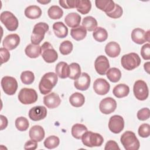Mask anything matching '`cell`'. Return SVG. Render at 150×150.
Instances as JSON below:
<instances>
[{
	"instance_id": "4",
	"label": "cell",
	"mask_w": 150,
	"mask_h": 150,
	"mask_svg": "<svg viewBox=\"0 0 150 150\" xmlns=\"http://www.w3.org/2000/svg\"><path fill=\"white\" fill-rule=\"evenodd\" d=\"M81 139L83 145L88 147L100 146L104 142V138L101 135L88 131L82 135Z\"/></svg>"
},
{
	"instance_id": "26",
	"label": "cell",
	"mask_w": 150,
	"mask_h": 150,
	"mask_svg": "<svg viewBox=\"0 0 150 150\" xmlns=\"http://www.w3.org/2000/svg\"><path fill=\"white\" fill-rule=\"evenodd\" d=\"M42 10L40 7L36 5L28 6L25 10V15L29 19H35L40 17Z\"/></svg>"
},
{
	"instance_id": "40",
	"label": "cell",
	"mask_w": 150,
	"mask_h": 150,
	"mask_svg": "<svg viewBox=\"0 0 150 150\" xmlns=\"http://www.w3.org/2000/svg\"><path fill=\"white\" fill-rule=\"evenodd\" d=\"M73 45L69 40H64L60 45L59 50L63 55H67L70 54L73 50Z\"/></svg>"
},
{
	"instance_id": "6",
	"label": "cell",
	"mask_w": 150,
	"mask_h": 150,
	"mask_svg": "<svg viewBox=\"0 0 150 150\" xmlns=\"http://www.w3.org/2000/svg\"><path fill=\"white\" fill-rule=\"evenodd\" d=\"M1 22L9 31H15L17 29L19 22L17 18L9 11H4L0 16Z\"/></svg>"
},
{
	"instance_id": "31",
	"label": "cell",
	"mask_w": 150,
	"mask_h": 150,
	"mask_svg": "<svg viewBox=\"0 0 150 150\" xmlns=\"http://www.w3.org/2000/svg\"><path fill=\"white\" fill-rule=\"evenodd\" d=\"M77 11L83 15L88 13L91 8V3L88 0H77Z\"/></svg>"
},
{
	"instance_id": "3",
	"label": "cell",
	"mask_w": 150,
	"mask_h": 150,
	"mask_svg": "<svg viewBox=\"0 0 150 150\" xmlns=\"http://www.w3.org/2000/svg\"><path fill=\"white\" fill-rule=\"evenodd\" d=\"M49 29V25L45 22H39L36 23L33 29L31 35V42L33 45H39L43 40L45 35Z\"/></svg>"
},
{
	"instance_id": "15",
	"label": "cell",
	"mask_w": 150,
	"mask_h": 150,
	"mask_svg": "<svg viewBox=\"0 0 150 150\" xmlns=\"http://www.w3.org/2000/svg\"><path fill=\"white\" fill-rule=\"evenodd\" d=\"M29 117L31 120L38 121L44 119L47 115V109L44 106H35L29 111Z\"/></svg>"
},
{
	"instance_id": "41",
	"label": "cell",
	"mask_w": 150,
	"mask_h": 150,
	"mask_svg": "<svg viewBox=\"0 0 150 150\" xmlns=\"http://www.w3.org/2000/svg\"><path fill=\"white\" fill-rule=\"evenodd\" d=\"M21 80L24 84H30L34 81V74L31 71H24L21 74Z\"/></svg>"
},
{
	"instance_id": "36",
	"label": "cell",
	"mask_w": 150,
	"mask_h": 150,
	"mask_svg": "<svg viewBox=\"0 0 150 150\" xmlns=\"http://www.w3.org/2000/svg\"><path fill=\"white\" fill-rule=\"evenodd\" d=\"M47 14L49 18L52 19H59L63 16V11L59 6L52 5L49 8Z\"/></svg>"
},
{
	"instance_id": "34",
	"label": "cell",
	"mask_w": 150,
	"mask_h": 150,
	"mask_svg": "<svg viewBox=\"0 0 150 150\" xmlns=\"http://www.w3.org/2000/svg\"><path fill=\"white\" fill-rule=\"evenodd\" d=\"M94 39L98 42H103L108 38V33L107 30L102 27H97L93 33Z\"/></svg>"
},
{
	"instance_id": "14",
	"label": "cell",
	"mask_w": 150,
	"mask_h": 150,
	"mask_svg": "<svg viewBox=\"0 0 150 150\" xmlns=\"http://www.w3.org/2000/svg\"><path fill=\"white\" fill-rule=\"evenodd\" d=\"M96 71L100 75H104L110 68V63L108 59L104 55L97 57L94 62Z\"/></svg>"
},
{
	"instance_id": "45",
	"label": "cell",
	"mask_w": 150,
	"mask_h": 150,
	"mask_svg": "<svg viewBox=\"0 0 150 150\" xmlns=\"http://www.w3.org/2000/svg\"><path fill=\"white\" fill-rule=\"evenodd\" d=\"M59 2L60 6L65 9L76 8L77 0H60Z\"/></svg>"
},
{
	"instance_id": "38",
	"label": "cell",
	"mask_w": 150,
	"mask_h": 150,
	"mask_svg": "<svg viewBox=\"0 0 150 150\" xmlns=\"http://www.w3.org/2000/svg\"><path fill=\"white\" fill-rule=\"evenodd\" d=\"M60 143L59 138L54 135H51L46 138L44 141V145L47 149H53L58 146Z\"/></svg>"
},
{
	"instance_id": "12",
	"label": "cell",
	"mask_w": 150,
	"mask_h": 150,
	"mask_svg": "<svg viewBox=\"0 0 150 150\" xmlns=\"http://www.w3.org/2000/svg\"><path fill=\"white\" fill-rule=\"evenodd\" d=\"M124 127V120L119 115H114L110 117L108 122L109 129L114 134L121 132Z\"/></svg>"
},
{
	"instance_id": "46",
	"label": "cell",
	"mask_w": 150,
	"mask_h": 150,
	"mask_svg": "<svg viewBox=\"0 0 150 150\" xmlns=\"http://www.w3.org/2000/svg\"><path fill=\"white\" fill-rule=\"evenodd\" d=\"M141 54L144 60L150 59V45L149 43L142 46L141 49Z\"/></svg>"
},
{
	"instance_id": "13",
	"label": "cell",
	"mask_w": 150,
	"mask_h": 150,
	"mask_svg": "<svg viewBox=\"0 0 150 150\" xmlns=\"http://www.w3.org/2000/svg\"><path fill=\"white\" fill-rule=\"evenodd\" d=\"M117 108L116 101L111 97L103 98L100 103L99 109L104 114H110L113 112Z\"/></svg>"
},
{
	"instance_id": "50",
	"label": "cell",
	"mask_w": 150,
	"mask_h": 150,
	"mask_svg": "<svg viewBox=\"0 0 150 150\" xmlns=\"http://www.w3.org/2000/svg\"><path fill=\"white\" fill-rule=\"evenodd\" d=\"M0 118H1V130H3L6 128L8 122L6 117L3 115H0Z\"/></svg>"
},
{
	"instance_id": "16",
	"label": "cell",
	"mask_w": 150,
	"mask_h": 150,
	"mask_svg": "<svg viewBox=\"0 0 150 150\" xmlns=\"http://www.w3.org/2000/svg\"><path fill=\"white\" fill-rule=\"evenodd\" d=\"M110 88V85L108 81L102 78L96 79L93 83V89L96 93L103 96L108 93Z\"/></svg>"
},
{
	"instance_id": "5",
	"label": "cell",
	"mask_w": 150,
	"mask_h": 150,
	"mask_svg": "<svg viewBox=\"0 0 150 150\" xmlns=\"http://www.w3.org/2000/svg\"><path fill=\"white\" fill-rule=\"evenodd\" d=\"M141 58L135 53H129L122 56L121 63L122 66L127 70H132L138 67L141 63Z\"/></svg>"
},
{
	"instance_id": "7",
	"label": "cell",
	"mask_w": 150,
	"mask_h": 150,
	"mask_svg": "<svg viewBox=\"0 0 150 150\" xmlns=\"http://www.w3.org/2000/svg\"><path fill=\"white\" fill-rule=\"evenodd\" d=\"M18 100L23 104H31L38 100V94L33 88H23L19 92Z\"/></svg>"
},
{
	"instance_id": "2",
	"label": "cell",
	"mask_w": 150,
	"mask_h": 150,
	"mask_svg": "<svg viewBox=\"0 0 150 150\" xmlns=\"http://www.w3.org/2000/svg\"><path fill=\"white\" fill-rule=\"evenodd\" d=\"M121 142L126 150H138L139 148V141L134 132L127 131L121 136Z\"/></svg>"
},
{
	"instance_id": "27",
	"label": "cell",
	"mask_w": 150,
	"mask_h": 150,
	"mask_svg": "<svg viewBox=\"0 0 150 150\" xmlns=\"http://www.w3.org/2000/svg\"><path fill=\"white\" fill-rule=\"evenodd\" d=\"M129 93V87L125 84H118L115 86L112 90L113 94L117 98H123L128 95Z\"/></svg>"
},
{
	"instance_id": "21",
	"label": "cell",
	"mask_w": 150,
	"mask_h": 150,
	"mask_svg": "<svg viewBox=\"0 0 150 150\" xmlns=\"http://www.w3.org/2000/svg\"><path fill=\"white\" fill-rule=\"evenodd\" d=\"M121 52V47L119 44L115 42H108L105 46V52L110 57H116Z\"/></svg>"
},
{
	"instance_id": "8",
	"label": "cell",
	"mask_w": 150,
	"mask_h": 150,
	"mask_svg": "<svg viewBox=\"0 0 150 150\" xmlns=\"http://www.w3.org/2000/svg\"><path fill=\"white\" fill-rule=\"evenodd\" d=\"M41 55L43 60L48 63H54L58 59V54L48 42H45L41 46Z\"/></svg>"
},
{
	"instance_id": "25",
	"label": "cell",
	"mask_w": 150,
	"mask_h": 150,
	"mask_svg": "<svg viewBox=\"0 0 150 150\" xmlns=\"http://www.w3.org/2000/svg\"><path fill=\"white\" fill-rule=\"evenodd\" d=\"M95 4L97 8L106 13L110 12L115 8L114 2L111 0H96Z\"/></svg>"
},
{
	"instance_id": "37",
	"label": "cell",
	"mask_w": 150,
	"mask_h": 150,
	"mask_svg": "<svg viewBox=\"0 0 150 150\" xmlns=\"http://www.w3.org/2000/svg\"><path fill=\"white\" fill-rule=\"evenodd\" d=\"M70 74L69 77L72 80L77 79L81 75V68L77 63H72L69 65Z\"/></svg>"
},
{
	"instance_id": "17",
	"label": "cell",
	"mask_w": 150,
	"mask_h": 150,
	"mask_svg": "<svg viewBox=\"0 0 150 150\" xmlns=\"http://www.w3.org/2000/svg\"><path fill=\"white\" fill-rule=\"evenodd\" d=\"M91 79L90 76L85 72H83L81 74L80 76L74 82V86L75 88L77 90L81 91L87 90L90 84Z\"/></svg>"
},
{
	"instance_id": "32",
	"label": "cell",
	"mask_w": 150,
	"mask_h": 150,
	"mask_svg": "<svg viewBox=\"0 0 150 150\" xmlns=\"http://www.w3.org/2000/svg\"><path fill=\"white\" fill-rule=\"evenodd\" d=\"M87 131V127L81 124H75L71 128V135L76 139H80L82 135Z\"/></svg>"
},
{
	"instance_id": "39",
	"label": "cell",
	"mask_w": 150,
	"mask_h": 150,
	"mask_svg": "<svg viewBox=\"0 0 150 150\" xmlns=\"http://www.w3.org/2000/svg\"><path fill=\"white\" fill-rule=\"evenodd\" d=\"M29 125V121L25 117H19L15 120V127L19 131H25L27 130Z\"/></svg>"
},
{
	"instance_id": "18",
	"label": "cell",
	"mask_w": 150,
	"mask_h": 150,
	"mask_svg": "<svg viewBox=\"0 0 150 150\" xmlns=\"http://www.w3.org/2000/svg\"><path fill=\"white\" fill-rule=\"evenodd\" d=\"M20 43V38L16 33L7 35L2 41V45L4 48L11 50L15 49Z\"/></svg>"
},
{
	"instance_id": "9",
	"label": "cell",
	"mask_w": 150,
	"mask_h": 150,
	"mask_svg": "<svg viewBox=\"0 0 150 150\" xmlns=\"http://www.w3.org/2000/svg\"><path fill=\"white\" fill-rule=\"evenodd\" d=\"M133 92L137 99L141 101L146 100L149 95V90L146 83L142 80H137L133 87Z\"/></svg>"
},
{
	"instance_id": "10",
	"label": "cell",
	"mask_w": 150,
	"mask_h": 150,
	"mask_svg": "<svg viewBox=\"0 0 150 150\" xmlns=\"http://www.w3.org/2000/svg\"><path fill=\"white\" fill-rule=\"evenodd\" d=\"M1 84L4 92L9 96L13 95L18 89V82L14 77L11 76L2 77Z\"/></svg>"
},
{
	"instance_id": "49",
	"label": "cell",
	"mask_w": 150,
	"mask_h": 150,
	"mask_svg": "<svg viewBox=\"0 0 150 150\" xmlns=\"http://www.w3.org/2000/svg\"><path fill=\"white\" fill-rule=\"evenodd\" d=\"M38 146V144L37 142L35 141H33L32 139L28 141L24 145V149L26 150L31 149V150H34L37 148Z\"/></svg>"
},
{
	"instance_id": "20",
	"label": "cell",
	"mask_w": 150,
	"mask_h": 150,
	"mask_svg": "<svg viewBox=\"0 0 150 150\" xmlns=\"http://www.w3.org/2000/svg\"><path fill=\"white\" fill-rule=\"evenodd\" d=\"M45 131L40 125H36L32 127L29 132V135L31 139L36 142H40L45 137Z\"/></svg>"
},
{
	"instance_id": "28",
	"label": "cell",
	"mask_w": 150,
	"mask_h": 150,
	"mask_svg": "<svg viewBox=\"0 0 150 150\" xmlns=\"http://www.w3.org/2000/svg\"><path fill=\"white\" fill-rule=\"evenodd\" d=\"M70 35L76 40L79 41L84 39L87 35V30L83 26L72 28L70 30Z\"/></svg>"
},
{
	"instance_id": "29",
	"label": "cell",
	"mask_w": 150,
	"mask_h": 150,
	"mask_svg": "<svg viewBox=\"0 0 150 150\" xmlns=\"http://www.w3.org/2000/svg\"><path fill=\"white\" fill-rule=\"evenodd\" d=\"M25 52L26 56L32 59L37 58L41 54V47L39 45H33L32 43L28 45L25 49Z\"/></svg>"
},
{
	"instance_id": "43",
	"label": "cell",
	"mask_w": 150,
	"mask_h": 150,
	"mask_svg": "<svg viewBox=\"0 0 150 150\" xmlns=\"http://www.w3.org/2000/svg\"><path fill=\"white\" fill-rule=\"evenodd\" d=\"M138 132L141 137L148 138L150 135V125L146 123L141 124L138 128Z\"/></svg>"
},
{
	"instance_id": "33",
	"label": "cell",
	"mask_w": 150,
	"mask_h": 150,
	"mask_svg": "<svg viewBox=\"0 0 150 150\" xmlns=\"http://www.w3.org/2000/svg\"><path fill=\"white\" fill-rule=\"evenodd\" d=\"M82 26L89 32L94 31L97 26V22L96 19L91 16H88L83 19Z\"/></svg>"
},
{
	"instance_id": "23",
	"label": "cell",
	"mask_w": 150,
	"mask_h": 150,
	"mask_svg": "<svg viewBox=\"0 0 150 150\" xmlns=\"http://www.w3.org/2000/svg\"><path fill=\"white\" fill-rule=\"evenodd\" d=\"M55 71L57 76L60 79H66L69 77L70 74L69 65L66 62H60L56 64Z\"/></svg>"
},
{
	"instance_id": "11",
	"label": "cell",
	"mask_w": 150,
	"mask_h": 150,
	"mask_svg": "<svg viewBox=\"0 0 150 150\" xmlns=\"http://www.w3.org/2000/svg\"><path fill=\"white\" fill-rule=\"evenodd\" d=\"M149 30L145 32L141 28H135L131 32V39L132 41L138 45H142L146 42L150 41Z\"/></svg>"
},
{
	"instance_id": "30",
	"label": "cell",
	"mask_w": 150,
	"mask_h": 150,
	"mask_svg": "<svg viewBox=\"0 0 150 150\" xmlns=\"http://www.w3.org/2000/svg\"><path fill=\"white\" fill-rule=\"evenodd\" d=\"M85 101V98L83 94L76 92L71 94L69 98L70 104L74 107H81Z\"/></svg>"
},
{
	"instance_id": "35",
	"label": "cell",
	"mask_w": 150,
	"mask_h": 150,
	"mask_svg": "<svg viewBox=\"0 0 150 150\" xmlns=\"http://www.w3.org/2000/svg\"><path fill=\"white\" fill-rule=\"evenodd\" d=\"M106 75L107 77L110 81L116 83L120 80L121 77V72L119 69L112 67L107 70L106 72Z\"/></svg>"
},
{
	"instance_id": "24",
	"label": "cell",
	"mask_w": 150,
	"mask_h": 150,
	"mask_svg": "<svg viewBox=\"0 0 150 150\" xmlns=\"http://www.w3.org/2000/svg\"><path fill=\"white\" fill-rule=\"evenodd\" d=\"M53 30L55 36L59 38H64L67 36L68 28L62 22H57L53 25Z\"/></svg>"
},
{
	"instance_id": "51",
	"label": "cell",
	"mask_w": 150,
	"mask_h": 150,
	"mask_svg": "<svg viewBox=\"0 0 150 150\" xmlns=\"http://www.w3.org/2000/svg\"><path fill=\"white\" fill-rule=\"evenodd\" d=\"M144 67L145 70L148 73H149V62L145 63L144 64Z\"/></svg>"
},
{
	"instance_id": "48",
	"label": "cell",
	"mask_w": 150,
	"mask_h": 150,
	"mask_svg": "<svg viewBox=\"0 0 150 150\" xmlns=\"http://www.w3.org/2000/svg\"><path fill=\"white\" fill-rule=\"evenodd\" d=\"M104 149L105 150H110V149L117 150V149H120V148L115 141L113 140H110L106 143Z\"/></svg>"
},
{
	"instance_id": "1",
	"label": "cell",
	"mask_w": 150,
	"mask_h": 150,
	"mask_svg": "<svg viewBox=\"0 0 150 150\" xmlns=\"http://www.w3.org/2000/svg\"><path fill=\"white\" fill-rule=\"evenodd\" d=\"M58 78L56 73L48 72L45 74L39 83V89L42 94H47L56 85Z\"/></svg>"
},
{
	"instance_id": "42",
	"label": "cell",
	"mask_w": 150,
	"mask_h": 150,
	"mask_svg": "<svg viewBox=\"0 0 150 150\" xmlns=\"http://www.w3.org/2000/svg\"><path fill=\"white\" fill-rule=\"evenodd\" d=\"M122 13H123L122 8L119 5L115 4V8H114V9L110 12L107 13L106 15L110 18H111L113 19H117L120 18L122 16Z\"/></svg>"
},
{
	"instance_id": "22",
	"label": "cell",
	"mask_w": 150,
	"mask_h": 150,
	"mask_svg": "<svg viewBox=\"0 0 150 150\" xmlns=\"http://www.w3.org/2000/svg\"><path fill=\"white\" fill-rule=\"evenodd\" d=\"M80 15L76 12H71L67 14L64 18V22L69 27L72 28L78 27L80 23Z\"/></svg>"
},
{
	"instance_id": "52",
	"label": "cell",
	"mask_w": 150,
	"mask_h": 150,
	"mask_svg": "<svg viewBox=\"0 0 150 150\" xmlns=\"http://www.w3.org/2000/svg\"><path fill=\"white\" fill-rule=\"evenodd\" d=\"M39 3H40V4H47L49 2H50V1H37Z\"/></svg>"
},
{
	"instance_id": "44",
	"label": "cell",
	"mask_w": 150,
	"mask_h": 150,
	"mask_svg": "<svg viewBox=\"0 0 150 150\" xmlns=\"http://www.w3.org/2000/svg\"><path fill=\"white\" fill-rule=\"evenodd\" d=\"M137 118L139 120L145 121L150 117V111L148 108H143L139 110L137 114Z\"/></svg>"
},
{
	"instance_id": "19",
	"label": "cell",
	"mask_w": 150,
	"mask_h": 150,
	"mask_svg": "<svg viewBox=\"0 0 150 150\" xmlns=\"http://www.w3.org/2000/svg\"><path fill=\"white\" fill-rule=\"evenodd\" d=\"M43 103L49 108H55L60 104L61 99L57 94L52 92L43 97Z\"/></svg>"
},
{
	"instance_id": "47",
	"label": "cell",
	"mask_w": 150,
	"mask_h": 150,
	"mask_svg": "<svg viewBox=\"0 0 150 150\" xmlns=\"http://www.w3.org/2000/svg\"><path fill=\"white\" fill-rule=\"evenodd\" d=\"M0 54L1 64L7 62L9 60L10 58V53L4 47H1L0 49Z\"/></svg>"
}]
</instances>
